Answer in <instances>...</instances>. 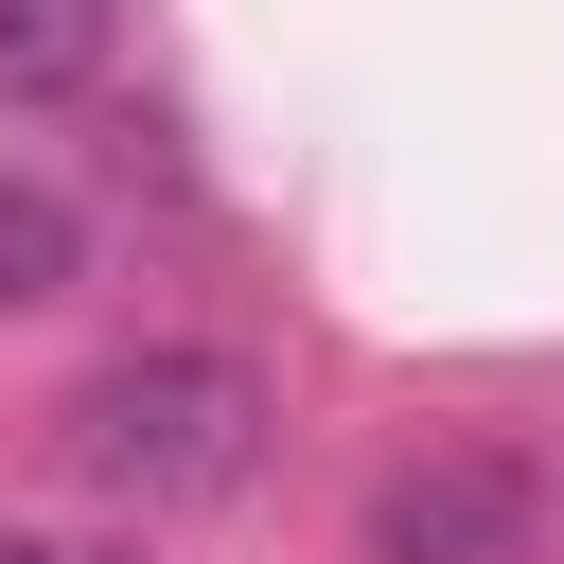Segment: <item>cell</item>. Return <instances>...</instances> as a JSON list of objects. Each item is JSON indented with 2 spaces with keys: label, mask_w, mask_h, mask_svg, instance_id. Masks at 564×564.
<instances>
[{
  "label": "cell",
  "mask_w": 564,
  "mask_h": 564,
  "mask_svg": "<svg viewBox=\"0 0 564 564\" xmlns=\"http://www.w3.org/2000/svg\"><path fill=\"white\" fill-rule=\"evenodd\" d=\"M106 53H123V0H0V106L106 88Z\"/></svg>",
  "instance_id": "cell-3"
},
{
  "label": "cell",
  "mask_w": 564,
  "mask_h": 564,
  "mask_svg": "<svg viewBox=\"0 0 564 564\" xmlns=\"http://www.w3.org/2000/svg\"><path fill=\"white\" fill-rule=\"evenodd\" d=\"M0 564H141V546H88V529H0Z\"/></svg>",
  "instance_id": "cell-5"
},
{
  "label": "cell",
  "mask_w": 564,
  "mask_h": 564,
  "mask_svg": "<svg viewBox=\"0 0 564 564\" xmlns=\"http://www.w3.org/2000/svg\"><path fill=\"white\" fill-rule=\"evenodd\" d=\"M264 370L247 352H212V335H141V352H106L70 405H53V476L88 494V511H123V529H159V511H212V494H247L264 476Z\"/></svg>",
  "instance_id": "cell-1"
},
{
  "label": "cell",
  "mask_w": 564,
  "mask_h": 564,
  "mask_svg": "<svg viewBox=\"0 0 564 564\" xmlns=\"http://www.w3.org/2000/svg\"><path fill=\"white\" fill-rule=\"evenodd\" d=\"M370 564H546V476L511 441H423L370 476Z\"/></svg>",
  "instance_id": "cell-2"
},
{
  "label": "cell",
  "mask_w": 564,
  "mask_h": 564,
  "mask_svg": "<svg viewBox=\"0 0 564 564\" xmlns=\"http://www.w3.org/2000/svg\"><path fill=\"white\" fill-rule=\"evenodd\" d=\"M88 282V212L35 176V159H0V317H35V300H70Z\"/></svg>",
  "instance_id": "cell-4"
}]
</instances>
